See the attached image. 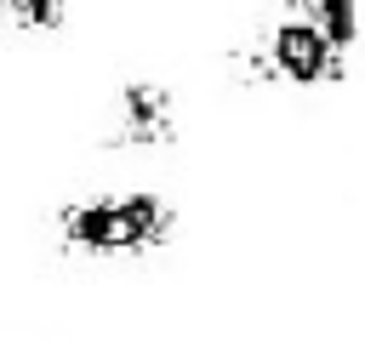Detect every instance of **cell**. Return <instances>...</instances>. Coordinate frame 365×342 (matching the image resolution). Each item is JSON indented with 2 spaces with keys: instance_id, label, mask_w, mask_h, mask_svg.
I'll return each instance as SVG.
<instances>
[{
  "instance_id": "cell-4",
  "label": "cell",
  "mask_w": 365,
  "mask_h": 342,
  "mask_svg": "<svg viewBox=\"0 0 365 342\" xmlns=\"http://www.w3.org/2000/svg\"><path fill=\"white\" fill-rule=\"evenodd\" d=\"M63 11H68V0H0L6 28H23V34H46V28H57Z\"/></svg>"
},
{
  "instance_id": "cell-2",
  "label": "cell",
  "mask_w": 365,
  "mask_h": 342,
  "mask_svg": "<svg viewBox=\"0 0 365 342\" xmlns=\"http://www.w3.org/2000/svg\"><path fill=\"white\" fill-rule=\"evenodd\" d=\"M51 234L68 256H91V262H125V256H148L177 234V211L160 194H86L68 200L51 217Z\"/></svg>"
},
{
  "instance_id": "cell-3",
  "label": "cell",
  "mask_w": 365,
  "mask_h": 342,
  "mask_svg": "<svg viewBox=\"0 0 365 342\" xmlns=\"http://www.w3.org/2000/svg\"><path fill=\"white\" fill-rule=\"evenodd\" d=\"M182 137L177 125V97L160 80H125L114 97V125L108 148H171Z\"/></svg>"
},
{
  "instance_id": "cell-1",
  "label": "cell",
  "mask_w": 365,
  "mask_h": 342,
  "mask_svg": "<svg viewBox=\"0 0 365 342\" xmlns=\"http://www.w3.org/2000/svg\"><path fill=\"white\" fill-rule=\"evenodd\" d=\"M359 46V0H279L240 46V74L274 91L336 86Z\"/></svg>"
}]
</instances>
